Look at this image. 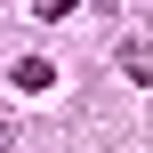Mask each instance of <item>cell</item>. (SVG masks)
Wrapping results in <instances>:
<instances>
[{
  "label": "cell",
  "mask_w": 153,
  "mask_h": 153,
  "mask_svg": "<svg viewBox=\"0 0 153 153\" xmlns=\"http://www.w3.org/2000/svg\"><path fill=\"white\" fill-rule=\"evenodd\" d=\"M32 16H40V24H56V16H73V0H32Z\"/></svg>",
  "instance_id": "3"
},
{
  "label": "cell",
  "mask_w": 153,
  "mask_h": 153,
  "mask_svg": "<svg viewBox=\"0 0 153 153\" xmlns=\"http://www.w3.org/2000/svg\"><path fill=\"white\" fill-rule=\"evenodd\" d=\"M8 81H16V89H48V56H16Z\"/></svg>",
  "instance_id": "2"
},
{
  "label": "cell",
  "mask_w": 153,
  "mask_h": 153,
  "mask_svg": "<svg viewBox=\"0 0 153 153\" xmlns=\"http://www.w3.org/2000/svg\"><path fill=\"white\" fill-rule=\"evenodd\" d=\"M121 73H129V81H145V89H153V40H129V48H121Z\"/></svg>",
  "instance_id": "1"
}]
</instances>
